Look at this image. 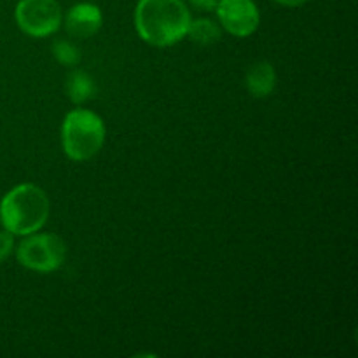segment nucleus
Wrapping results in <instances>:
<instances>
[{
  "mask_svg": "<svg viewBox=\"0 0 358 358\" xmlns=\"http://www.w3.org/2000/svg\"><path fill=\"white\" fill-rule=\"evenodd\" d=\"M191 14L182 0H140L135 9V27L149 44L164 48L187 35Z\"/></svg>",
  "mask_w": 358,
  "mask_h": 358,
  "instance_id": "obj_1",
  "label": "nucleus"
},
{
  "mask_svg": "<svg viewBox=\"0 0 358 358\" xmlns=\"http://www.w3.org/2000/svg\"><path fill=\"white\" fill-rule=\"evenodd\" d=\"M49 198L38 185L21 184L10 189L0 203V219L13 234L37 233L49 217Z\"/></svg>",
  "mask_w": 358,
  "mask_h": 358,
  "instance_id": "obj_2",
  "label": "nucleus"
},
{
  "mask_svg": "<svg viewBox=\"0 0 358 358\" xmlns=\"http://www.w3.org/2000/svg\"><path fill=\"white\" fill-rule=\"evenodd\" d=\"M103 142L105 126L100 115L86 108H76L66 114L62 128V143L70 159H91L101 149Z\"/></svg>",
  "mask_w": 358,
  "mask_h": 358,
  "instance_id": "obj_3",
  "label": "nucleus"
},
{
  "mask_svg": "<svg viewBox=\"0 0 358 358\" xmlns=\"http://www.w3.org/2000/svg\"><path fill=\"white\" fill-rule=\"evenodd\" d=\"M17 261L21 266L38 273H51L62 268L65 261V243L56 234H28L17 247Z\"/></svg>",
  "mask_w": 358,
  "mask_h": 358,
  "instance_id": "obj_4",
  "label": "nucleus"
},
{
  "mask_svg": "<svg viewBox=\"0 0 358 358\" xmlns=\"http://www.w3.org/2000/svg\"><path fill=\"white\" fill-rule=\"evenodd\" d=\"M16 23L30 37H48L62 24V7L56 0H20Z\"/></svg>",
  "mask_w": 358,
  "mask_h": 358,
  "instance_id": "obj_5",
  "label": "nucleus"
},
{
  "mask_svg": "<svg viewBox=\"0 0 358 358\" xmlns=\"http://www.w3.org/2000/svg\"><path fill=\"white\" fill-rule=\"evenodd\" d=\"M222 27L236 37H248L259 27L257 6L252 0H220L215 7Z\"/></svg>",
  "mask_w": 358,
  "mask_h": 358,
  "instance_id": "obj_6",
  "label": "nucleus"
},
{
  "mask_svg": "<svg viewBox=\"0 0 358 358\" xmlns=\"http://www.w3.org/2000/svg\"><path fill=\"white\" fill-rule=\"evenodd\" d=\"M101 10L90 2L76 3L65 17V28L72 37L90 38L101 28Z\"/></svg>",
  "mask_w": 358,
  "mask_h": 358,
  "instance_id": "obj_7",
  "label": "nucleus"
},
{
  "mask_svg": "<svg viewBox=\"0 0 358 358\" xmlns=\"http://www.w3.org/2000/svg\"><path fill=\"white\" fill-rule=\"evenodd\" d=\"M247 87L252 96L266 98L276 87V72L268 62H259L248 69Z\"/></svg>",
  "mask_w": 358,
  "mask_h": 358,
  "instance_id": "obj_8",
  "label": "nucleus"
},
{
  "mask_svg": "<svg viewBox=\"0 0 358 358\" xmlns=\"http://www.w3.org/2000/svg\"><path fill=\"white\" fill-rule=\"evenodd\" d=\"M65 90L70 100L77 105L91 100L96 93V86H94L93 79L83 70H76V72L70 73L69 79H66Z\"/></svg>",
  "mask_w": 358,
  "mask_h": 358,
  "instance_id": "obj_9",
  "label": "nucleus"
},
{
  "mask_svg": "<svg viewBox=\"0 0 358 358\" xmlns=\"http://www.w3.org/2000/svg\"><path fill=\"white\" fill-rule=\"evenodd\" d=\"M187 35L199 45H210L220 41V28L212 20H196L189 23Z\"/></svg>",
  "mask_w": 358,
  "mask_h": 358,
  "instance_id": "obj_10",
  "label": "nucleus"
},
{
  "mask_svg": "<svg viewBox=\"0 0 358 358\" xmlns=\"http://www.w3.org/2000/svg\"><path fill=\"white\" fill-rule=\"evenodd\" d=\"M52 55L62 65L66 66H73L80 62L79 49L66 41H56L55 45H52Z\"/></svg>",
  "mask_w": 358,
  "mask_h": 358,
  "instance_id": "obj_11",
  "label": "nucleus"
},
{
  "mask_svg": "<svg viewBox=\"0 0 358 358\" xmlns=\"http://www.w3.org/2000/svg\"><path fill=\"white\" fill-rule=\"evenodd\" d=\"M13 245H14V238H13V233H9V231H3V233H0V262L6 261L7 255L10 254V250H13Z\"/></svg>",
  "mask_w": 358,
  "mask_h": 358,
  "instance_id": "obj_12",
  "label": "nucleus"
},
{
  "mask_svg": "<svg viewBox=\"0 0 358 358\" xmlns=\"http://www.w3.org/2000/svg\"><path fill=\"white\" fill-rule=\"evenodd\" d=\"M189 2L199 10H213L217 6H219L220 0H189Z\"/></svg>",
  "mask_w": 358,
  "mask_h": 358,
  "instance_id": "obj_13",
  "label": "nucleus"
},
{
  "mask_svg": "<svg viewBox=\"0 0 358 358\" xmlns=\"http://www.w3.org/2000/svg\"><path fill=\"white\" fill-rule=\"evenodd\" d=\"M278 3H282V6H289V7H297V6H303V3H306L308 0H276Z\"/></svg>",
  "mask_w": 358,
  "mask_h": 358,
  "instance_id": "obj_14",
  "label": "nucleus"
}]
</instances>
